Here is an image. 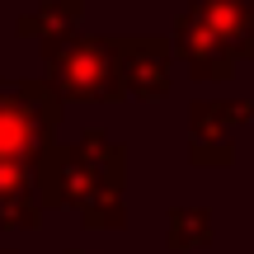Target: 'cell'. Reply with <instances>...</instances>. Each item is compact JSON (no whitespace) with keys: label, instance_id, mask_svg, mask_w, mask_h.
Masks as SVG:
<instances>
[{"label":"cell","instance_id":"cell-1","mask_svg":"<svg viewBox=\"0 0 254 254\" xmlns=\"http://www.w3.org/2000/svg\"><path fill=\"white\" fill-rule=\"evenodd\" d=\"M123 189V151L104 136H80L66 151L38 160V193L47 207H90L94 198H109Z\"/></svg>","mask_w":254,"mask_h":254},{"label":"cell","instance_id":"cell-2","mask_svg":"<svg viewBox=\"0 0 254 254\" xmlns=\"http://www.w3.org/2000/svg\"><path fill=\"white\" fill-rule=\"evenodd\" d=\"M47 71H52L57 99L94 104V99H118L123 71H118V47L104 38H57L47 43Z\"/></svg>","mask_w":254,"mask_h":254},{"label":"cell","instance_id":"cell-3","mask_svg":"<svg viewBox=\"0 0 254 254\" xmlns=\"http://www.w3.org/2000/svg\"><path fill=\"white\" fill-rule=\"evenodd\" d=\"M57 99L47 85L0 80V160H28L38 165L52 146Z\"/></svg>","mask_w":254,"mask_h":254},{"label":"cell","instance_id":"cell-4","mask_svg":"<svg viewBox=\"0 0 254 254\" xmlns=\"http://www.w3.org/2000/svg\"><path fill=\"white\" fill-rule=\"evenodd\" d=\"M179 57L189 62V71L198 75V80H226L231 66H236L231 57H240V52L207 24L202 5L193 0V5L184 9V19H179Z\"/></svg>","mask_w":254,"mask_h":254},{"label":"cell","instance_id":"cell-5","mask_svg":"<svg viewBox=\"0 0 254 254\" xmlns=\"http://www.w3.org/2000/svg\"><path fill=\"white\" fill-rule=\"evenodd\" d=\"M118 71H123V94L136 99H165V52L160 38H118Z\"/></svg>","mask_w":254,"mask_h":254},{"label":"cell","instance_id":"cell-6","mask_svg":"<svg viewBox=\"0 0 254 254\" xmlns=\"http://www.w3.org/2000/svg\"><path fill=\"white\" fill-rule=\"evenodd\" d=\"M198 5H202V14H207V24L240 52L250 28H254V0H198Z\"/></svg>","mask_w":254,"mask_h":254},{"label":"cell","instance_id":"cell-7","mask_svg":"<svg viewBox=\"0 0 254 254\" xmlns=\"http://www.w3.org/2000/svg\"><path fill=\"white\" fill-rule=\"evenodd\" d=\"M212 245V217L198 207H184L170 217V250H202Z\"/></svg>","mask_w":254,"mask_h":254},{"label":"cell","instance_id":"cell-8","mask_svg":"<svg viewBox=\"0 0 254 254\" xmlns=\"http://www.w3.org/2000/svg\"><path fill=\"white\" fill-rule=\"evenodd\" d=\"M24 33H38L43 43H57V38L75 33V0H71V5H47L38 19L28 14L24 19Z\"/></svg>","mask_w":254,"mask_h":254},{"label":"cell","instance_id":"cell-9","mask_svg":"<svg viewBox=\"0 0 254 254\" xmlns=\"http://www.w3.org/2000/svg\"><path fill=\"white\" fill-rule=\"evenodd\" d=\"M0 226H38V198H33V189L0 202Z\"/></svg>","mask_w":254,"mask_h":254},{"label":"cell","instance_id":"cell-10","mask_svg":"<svg viewBox=\"0 0 254 254\" xmlns=\"http://www.w3.org/2000/svg\"><path fill=\"white\" fill-rule=\"evenodd\" d=\"M240 57H254V28H250V38H245V47H240Z\"/></svg>","mask_w":254,"mask_h":254}]
</instances>
